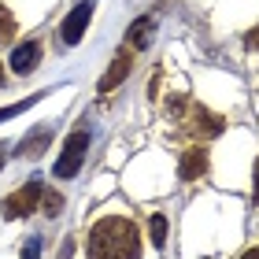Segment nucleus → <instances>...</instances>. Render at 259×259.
<instances>
[{"instance_id":"17","label":"nucleus","mask_w":259,"mask_h":259,"mask_svg":"<svg viewBox=\"0 0 259 259\" xmlns=\"http://www.w3.org/2000/svg\"><path fill=\"white\" fill-rule=\"evenodd\" d=\"M252 200L259 204V159H255V167H252Z\"/></svg>"},{"instance_id":"12","label":"nucleus","mask_w":259,"mask_h":259,"mask_svg":"<svg viewBox=\"0 0 259 259\" xmlns=\"http://www.w3.org/2000/svg\"><path fill=\"white\" fill-rule=\"evenodd\" d=\"M11 37H15V19L8 8H0V41H11Z\"/></svg>"},{"instance_id":"18","label":"nucleus","mask_w":259,"mask_h":259,"mask_svg":"<svg viewBox=\"0 0 259 259\" xmlns=\"http://www.w3.org/2000/svg\"><path fill=\"white\" fill-rule=\"evenodd\" d=\"M244 45H248V49H259V26H255V30H248V37H244Z\"/></svg>"},{"instance_id":"3","label":"nucleus","mask_w":259,"mask_h":259,"mask_svg":"<svg viewBox=\"0 0 259 259\" xmlns=\"http://www.w3.org/2000/svg\"><path fill=\"white\" fill-rule=\"evenodd\" d=\"M85 152H89V134L85 130H78V134H70L67 137V145H63V156H60V163H56V178H74V174L81 170V159H85Z\"/></svg>"},{"instance_id":"8","label":"nucleus","mask_w":259,"mask_h":259,"mask_svg":"<svg viewBox=\"0 0 259 259\" xmlns=\"http://www.w3.org/2000/svg\"><path fill=\"white\" fill-rule=\"evenodd\" d=\"M226 130V119H219V115H211L207 108H193V134H200V137H215V134H222Z\"/></svg>"},{"instance_id":"15","label":"nucleus","mask_w":259,"mask_h":259,"mask_svg":"<svg viewBox=\"0 0 259 259\" xmlns=\"http://www.w3.org/2000/svg\"><path fill=\"white\" fill-rule=\"evenodd\" d=\"M37 252H41V241H37V237H30V241H26V248H22V259H37Z\"/></svg>"},{"instance_id":"6","label":"nucleus","mask_w":259,"mask_h":259,"mask_svg":"<svg viewBox=\"0 0 259 259\" xmlns=\"http://www.w3.org/2000/svg\"><path fill=\"white\" fill-rule=\"evenodd\" d=\"M207 174V148H189L182 156V163H178V178L182 182H196V178H204Z\"/></svg>"},{"instance_id":"1","label":"nucleus","mask_w":259,"mask_h":259,"mask_svg":"<svg viewBox=\"0 0 259 259\" xmlns=\"http://www.w3.org/2000/svg\"><path fill=\"white\" fill-rule=\"evenodd\" d=\"M85 252H89V259H137L141 255V233L134 226V219H126V215L97 219V226L89 230Z\"/></svg>"},{"instance_id":"20","label":"nucleus","mask_w":259,"mask_h":259,"mask_svg":"<svg viewBox=\"0 0 259 259\" xmlns=\"http://www.w3.org/2000/svg\"><path fill=\"white\" fill-rule=\"evenodd\" d=\"M4 152H8V148H4V145H0V170H4Z\"/></svg>"},{"instance_id":"2","label":"nucleus","mask_w":259,"mask_h":259,"mask_svg":"<svg viewBox=\"0 0 259 259\" xmlns=\"http://www.w3.org/2000/svg\"><path fill=\"white\" fill-rule=\"evenodd\" d=\"M41 196H45V185H41V178H33V182H26L19 193H11V196H4V204H0V211H4V219H30L33 215V207H41Z\"/></svg>"},{"instance_id":"11","label":"nucleus","mask_w":259,"mask_h":259,"mask_svg":"<svg viewBox=\"0 0 259 259\" xmlns=\"http://www.w3.org/2000/svg\"><path fill=\"white\" fill-rule=\"evenodd\" d=\"M152 244L156 248L167 244V215H152Z\"/></svg>"},{"instance_id":"19","label":"nucleus","mask_w":259,"mask_h":259,"mask_svg":"<svg viewBox=\"0 0 259 259\" xmlns=\"http://www.w3.org/2000/svg\"><path fill=\"white\" fill-rule=\"evenodd\" d=\"M241 259H259V248H248V252H244Z\"/></svg>"},{"instance_id":"9","label":"nucleus","mask_w":259,"mask_h":259,"mask_svg":"<svg viewBox=\"0 0 259 259\" xmlns=\"http://www.w3.org/2000/svg\"><path fill=\"white\" fill-rule=\"evenodd\" d=\"M49 141H52V126H33V134L22 141L15 152L19 156H41V152L49 148Z\"/></svg>"},{"instance_id":"21","label":"nucleus","mask_w":259,"mask_h":259,"mask_svg":"<svg viewBox=\"0 0 259 259\" xmlns=\"http://www.w3.org/2000/svg\"><path fill=\"white\" fill-rule=\"evenodd\" d=\"M4 81H8V78H4V74H0V85H4Z\"/></svg>"},{"instance_id":"10","label":"nucleus","mask_w":259,"mask_h":259,"mask_svg":"<svg viewBox=\"0 0 259 259\" xmlns=\"http://www.w3.org/2000/svg\"><path fill=\"white\" fill-rule=\"evenodd\" d=\"M126 41H130V49H148L152 45V19H137L134 26H130V33H126Z\"/></svg>"},{"instance_id":"13","label":"nucleus","mask_w":259,"mask_h":259,"mask_svg":"<svg viewBox=\"0 0 259 259\" xmlns=\"http://www.w3.org/2000/svg\"><path fill=\"white\" fill-rule=\"evenodd\" d=\"M60 207H63V196H60V193L41 196V211H45V215H60Z\"/></svg>"},{"instance_id":"4","label":"nucleus","mask_w":259,"mask_h":259,"mask_svg":"<svg viewBox=\"0 0 259 259\" xmlns=\"http://www.w3.org/2000/svg\"><path fill=\"white\" fill-rule=\"evenodd\" d=\"M89 19H93V4H89V0H81V4L63 19V26H60L63 45H78V41H81V33H85V26H89Z\"/></svg>"},{"instance_id":"14","label":"nucleus","mask_w":259,"mask_h":259,"mask_svg":"<svg viewBox=\"0 0 259 259\" xmlns=\"http://www.w3.org/2000/svg\"><path fill=\"white\" fill-rule=\"evenodd\" d=\"M41 97H30V100H19V104H11V108H0V122L4 119H11V115H19V111H26V108H33Z\"/></svg>"},{"instance_id":"7","label":"nucleus","mask_w":259,"mask_h":259,"mask_svg":"<svg viewBox=\"0 0 259 259\" xmlns=\"http://www.w3.org/2000/svg\"><path fill=\"white\" fill-rule=\"evenodd\" d=\"M130 67H134V56H130V52L122 49L119 56H115V63L108 67V74H104V78L97 81V89H100V93H111V89H119L122 81H126V74H130Z\"/></svg>"},{"instance_id":"16","label":"nucleus","mask_w":259,"mask_h":259,"mask_svg":"<svg viewBox=\"0 0 259 259\" xmlns=\"http://www.w3.org/2000/svg\"><path fill=\"white\" fill-rule=\"evenodd\" d=\"M167 111H170V115H182V111H185V97H170V100H167Z\"/></svg>"},{"instance_id":"5","label":"nucleus","mask_w":259,"mask_h":259,"mask_svg":"<svg viewBox=\"0 0 259 259\" xmlns=\"http://www.w3.org/2000/svg\"><path fill=\"white\" fill-rule=\"evenodd\" d=\"M37 63H41V41L37 37L15 45V52H11V70H15V74H33Z\"/></svg>"}]
</instances>
